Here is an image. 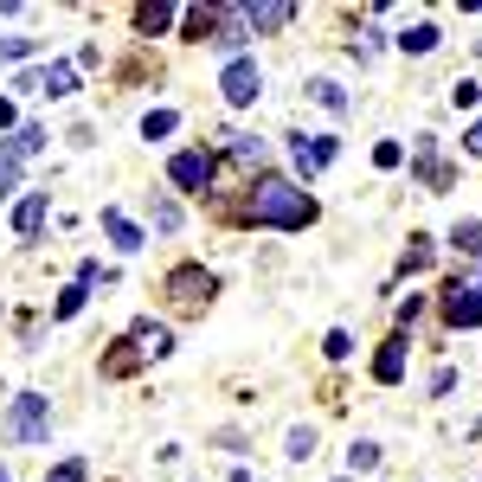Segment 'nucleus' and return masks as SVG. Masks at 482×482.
<instances>
[{
  "label": "nucleus",
  "instance_id": "1a4fd4ad",
  "mask_svg": "<svg viewBox=\"0 0 482 482\" xmlns=\"http://www.w3.org/2000/svg\"><path fill=\"white\" fill-rule=\"evenodd\" d=\"M399 373H405V341H386V348L373 354V380H380V386H392Z\"/></svg>",
  "mask_w": 482,
  "mask_h": 482
},
{
  "label": "nucleus",
  "instance_id": "20e7f679",
  "mask_svg": "<svg viewBox=\"0 0 482 482\" xmlns=\"http://www.w3.org/2000/svg\"><path fill=\"white\" fill-rule=\"evenodd\" d=\"M444 322L450 328H476L482 322V290L476 284H450L444 290Z\"/></svg>",
  "mask_w": 482,
  "mask_h": 482
},
{
  "label": "nucleus",
  "instance_id": "cd10ccee",
  "mask_svg": "<svg viewBox=\"0 0 482 482\" xmlns=\"http://www.w3.org/2000/svg\"><path fill=\"white\" fill-rule=\"evenodd\" d=\"M463 149H469V155H482V122H476V129L463 135Z\"/></svg>",
  "mask_w": 482,
  "mask_h": 482
},
{
  "label": "nucleus",
  "instance_id": "a878e982",
  "mask_svg": "<svg viewBox=\"0 0 482 482\" xmlns=\"http://www.w3.org/2000/svg\"><path fill=\"white\" fill-rule=\"evenodd\" d=\"M399 155H405L399 142H380V149H373V161H380V168H399Z\"/></svg>",
  "mask_w": 482,
  "mask_h": 482
},
{
  "label": "nucleus",
  "instance_id": "4be33fe9",
  "mask_svg": "<svg viewBox=\"0 0 482 482\" xmlns=\"http://www.w3.org/2000/svg\"><path fill=\"white\" fill-rule=\"evenodd\" d=\"M39 39H0V58H33Z\"/></svg>",
  "mask_w": 482,
  "mask_h": 482
},
{
  "label": "nucleus",
  "instance_id": "6e6552de",
  "mask_svg": "<svg viewBox=\"0 0 482 482\" xmlns=\"http://www.w3.org/2000/svg\"><path fill=\"white\" fill-rule=\"evenodd\" d=\"M238 14H245V26H251V33H277V26H290V20H296L290 0H264V7H238Z\"/></svg>",
  "mask_w": 482,
  "mask_h": 482
},
{
  "label": "nucleus",
  "instance_id": "ddd939ff",
  "mask_svg": "<svg viewBox=\"0 0 482 482\" xmlns=\"http://www.w3.org/2000/svg\"><path fill=\"white\" fill-rule=\"evenodd\" d=\"M78 91V72H72V64H52V72H45V97H72Z\"/></svg>",
  "mask_w": 482,
  "mask_h": 482
},
{
  "label": "nucleus",
  "instance_id": "393cba45",
  "mask_svg": "<svg viewBox=\"0 0 482 482\" xmlns=\"http://www.w3.org/2000/svg\"><path fill=\"white\" fill-rule=\"evenodd\" d=\"M348 354H354V341H348V334L334 328V334H328V361H348Z\"/></svg>",
  "mask_w": 482,
  "mask_h": 482
},
{
  "label": "nucleus",
  "instance_id": "0eeeda50",
  "mask_svg": "<svg viewBox=\"0 0 482 482\" xmlns=\"http://www.w3.org/2000/svg\"><path fill=\"white\" fill-rule=\"evenodd\" d=\"M290 149H296V168H303V174H322V168L334 161V142H328V135H290Z\"/></svg>",
  "mask_w": 482,
  "mask_h": 482
},
{
  "label": "nucleus",
  "instance_id": "9b49d317",
  "mask_svg": "<svg viewBox=\"0 0 482 482\" xmlns=\"http://www.w3.org/2000/svg\"><path fill=\"white\" fill-rule=\"evenodd\" d=\"M174 348V334L168 328H155V322H142V328H135V354H149V361H161Z\"/></svg>",
  "mask_w": 482,
  "mask_h": 482
},
{
  "label": "nucleus",
  "instance_id": "f257e3e1",
  "mask_svg": "<svg viewBox=\"0 0 482 482\" xmlns=\"http://www.w3.org/2000/svg\"><path fill=\"white\" fill-rule=\"evenodd\" d=\"M245 213L257 219V226H277V232H303L309 219H315V199L296 187V180H277V174H257V187H251V206Z\"/></svg>",
  "mask_w": 482,
  "mask_h": 482
},
{
  "label": "nucleus",
  "instance_id": "bb28decb",
  "mask_svg": "<svg viewBox=\"0 0 482 482\" xmlns=\"http://www.w3.org/2000/svg\"><path fill=\"white\" fill-rule=\"evenodd\" d=\"M52 482H84V463H58V469H52Z\"/></svg>",
  "mask_w": 482,
  "mask_h": 482
},
{
  "label": "nucleus",
  "instance_id": "4468645a",
  "mask_svg": "<svg viewBox=\"0 0 482 482\" xmlns=\"http://www.w3.org/2000/svg\"><path fill=\"white\" fill-rule=\"evenodd\" d=\"M135 26H142V33H168L174 26V7H135Z\"/></svg>",
  "mask_w": 482,
  "mask_h": 482
},
{
  "label": "nucleus",
  "instance_id": "f8f14e48",
  "mask_svg": "<svg viewBox=\"0 0 482 482\" xmlns=\"http://www.w3.org/2000/svg\"><path fill=\"white\" fill-rule=\"evenodd\" d=\"M103 232H110V245H116V251H142V232H135L122 213H103Z\"/></svg>",
  "mask_w": 482,
  "mask_h": 482
},
{
  "label": "nucleus",
  "instance_id": "2eb2a0df",
  "mask_svg": "<svg viewBox=\"0 0 482 482\" xmlns=\"http://www.w3.org/2000/svg\"><path fill=\"white\" fill-rule=\"evenodd\" d=\"M450 245H457L463 257H482V226H476V219H469V226H457V232H450Z\"/></svg>",
  "mask_w": 482,
  "mask_h": 482
},
{
  "label": "nucleus",
  "instance_id": "dca6fc26",
  "mask_svg": "<svg viewBox=\"0 0 482 482\" xmlns=\"http://www.w3.org/2000/svg\"><path fill=\"white\" fill-rule=\"evenodd\" d=\"M399 45H405V52H431V45H438V26H405Z\"/></svg>",
  "mask_w": 482,
  "mask_h": 482
},
{
  "label": "nucleus",
  "instance_id": "f3484780",
  "mask_svg": "<svg viewBox=\"0 0 482 482\" xmlns=\"http://www.w3.org/2000/svg\"><path fill=\"white\" fill-rule=\"evenodd\" d=\"M142 135H149V142H161V135H174V110H149V116H142Z\"/></svg>",
  "mask_w": 482,
  "mask_h": 482
},
{
  "label": "nucleus",
  "instance_id": "a211bd4d",
  "mask_svg": "<svg viewBox=\"0 0 482 482\" xmlns=\"http://www.w3.org/2000/svg\"><path fill=\"white\" fill-rule=\"evenodd\" d=\"M232 155L251 168V161H264V142H257V135H232Z\"/></svg>",
  "mask_w": 482,
  "mask_h": 482
},
{
  "label": "nucleus",
  "instance_id": "412c9836",
  "mask_svg": "<svg viewBox=\"0 0 482 482\" xmlns=\"http://www.w3.org/2000/svg\"><path fill=\"white\" fill-rule=\"evenodd\" d=\"M78 309H84V284H72V290H64V296H58V309H52V315H78Z\"/></svg>",
  "mask_w": 482,
  "mask_h": 482
},
{
  "label": "nucleus",
  "instance_id": "6ab92c4d",
  "mask_svg": "<svg viewBox=\"0 0 482 482\" xmlns=\"http://www.w3.org/2000/svg\"><path fill=\"white\" fill-rule=\"evenodd\" d=\"M315 103H322V110H348V91L322 78V84H315Z\"/></svg>",
  "mask_w": 482,
  "mask_h": 482
},
{
  "label": "nucleus",
  "instance_id": "5701e85b",
  "mask_svg": "<svg viewBox=\"0 0 482 482\" xmlns=\"http://www.w3.org/2000/svg\"><path fill=\"white\" fill-rule=\"evenodd\" d=\"M476 97H482V84H476V78H463V84H457V91H450V103H457V110H469V103H476Z\"/></svg>",
  "mask_w": 482,
  "mask_h": 482
},
{
  "label": "nucleus",
  "instance_id": "423d86ee",
  "mask_svg": "<svg viewBox=\"0 0 482 482\" xmlns=\"http://www.w3.org/2000/svg\"><path fill=\"white\" fill-rule=\"evenodd\" d=\"M168 296L187 303V309H199L206 296H213V277H206V270H174V277H168Z\"/></svg>",
  "mask_w": 482,
  "mask_h": 482
},
{
  "label": "nucleus",
  "instance_id": "aec40b11",
  "mask_svg": "<svg viewBox=\"0 0 482 482\" xmlns=\"http://www.w3.org/2000/svg\"><path fill=\"white\" fill-rule=\"evenodd\" d=\"M373 463H380V444H354V450H348V469H354V476L373 469Z\"/></svg>",
  "mask_w": 482,
  "mask_h": 482
},
{
  "label": "nucleus",
  "instance_id": "9d476101",
  "mask_svg": "<svg viewBox=\"0 0 482 482\" xmlns=\"http://www.w3.org/2000/svg\"><path fill=\"white\" fill-rule=\"evenodd\" d=\"M39 226H45V193H26V199H20V213H14V232L33 238Z\"/></svg>",
  "mask_w": 482,
  "mask_h": 482
},
{
  "label": "nucleus",
  "instance_id": "c85d7f7f",
  "mask_svg": "<svg viewBox=\"0 0 482 482\" xmlns=\"http://www.w3.org/2000/svg\"><path fill=\"white\" fill-rule=\"evenodd\" d=\"M0 129H14V103L7 97H0Z\"/></svg>",
  "mask_w": 482,
  "mask_h": 482
},
{
  "label": "nucleus",
  "instance_id": "b1692460",
  "mask_svg": "<svg viewBox=\"0 0 482 482\" xmlns=\"http://www.w3.org/2000/svg\"><path fill=\"white\" fill-rule=\"evenodd\" d=\"M309 450H315V431H303V425H296V431H290V457H296V463H303V457H309Z\"/></svg>",
  "mask_w": 482,
  "mask_h": 482
},
{
  "label": "nucleus",
  "instance_id": "7ed1b4c3",
  "mask_svg": "<svg viewBox=\"0 0 482 482\" xmlns=\"http://www.w3.org/2000/svg\"><path fill=\"white\" fill-rule=\"evenodd\" d=\"M219 91H226V103H257L264 97V72H257V58H232L226 72H219Z\"/></svg>",
  "mask_w": 482,
  "mask_h": 482
},
{
  "label": "nucleus",
  "instance_id": "f03ea898",
  "mask_svg": "<svg viewBox=\"0 0 482 482\" xmlns=\"http://www.w3.org/2000/svg\"><path fill=\"white\" fill-rule=\"evenodd\" d=\"M7 431H14L20 444H45V438H52V399L20 392V399H14V411H7Z\"/></svg>",
  "mask_w": 482,
  "mask_h": 482
},
{
  "label": "nucleus",
  "instance_id": "c756f323",
  "mask_svg": "<svg viewBox=\"0 0 482 482\" xmlns=\"http://www.w3.org/2000/svg\"><path fill=\"white\" fill-rule=\"evenodd\" d=\"M0 482H7V469H0Z\"/></svg>",
  "mask_w": 482,
  "mask_h": 482
},
{
  "label": "nucleus",
  "instance_id": "39448f33",
  "mask_svg": "<svg viewBox=\"0 0 482 482\" xmlns=\"http://www.w3.org/2000/svg\"><path fill=\"white\" fill-rule=\"evenodd\" d=\"M168 180H174V187H187V193H199L206 180H213V155H199V149L174 155V161H168Z\"/></svg>",
  "mask_w": 482,
  "mask_h": 482
}]
</instances>
